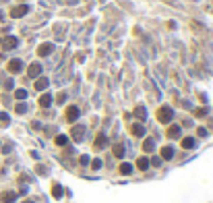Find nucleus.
Segmentation results:
<instances>
[{
    "instance_id": "obj_1",
    "label": "nucleus",
    "mask_w": 213,
    "mask_h": 203,
    "mask_svg": "<svg viewBox=\"0 0 213 203\" xmlns=\"http://www.w3.org/2000/svg\"><path fill=\"white\" fill-rule=\"evenodd\" d=\"M174 118V110H172V106H159V110H157V120L161 122V125H170Z\"/></svg>"
},
{
    "instance_id": "obj_2",
    "label": "nucleus",
    "mask_w": 213,
    "mask_h": 203,
    "mask_svg": "<svg viewBox=\"0 0 213 203\" xmlns=\"http://www.w3.org/2000/svg\"><path fill=\"white\" fill-rule=\"evenodd\" d=\"M21 70H23V60H19V58H13V60L8 62V73L17 75V73H21Z\"/></svg>"
},
{
    "instance_id": "obj_3",
    "label": "nucleus",
    "mask_w": 213,
    "mask_h": 203,
    "mask_svg": "<svg viewBox=\"0 0 213 203\" xmlns=\"http://www.w3.org/2000/svg\"><path fill=\"white\" fill-rule=\"evenodd\" d=\"M79 114H81V110H79L77 106H69V108H66V120H69V122H75V120L79 118Z\"/></svg>"
},
{
    "instance_id": "obj_4",
    "label": "nucleus",
    "mask_w": 213,
    "mask_h": 203,
    "mask_svg": "<svg viewBox=\"0 0 213 203\" xmlns=\"http://www.w3.org/2000/svg\"><path fill=\"white\" fill-rule=\"evenodd\" d=\"M83 135H85V126H83V125L73 126V131H70V137H73L75 141H83Z\"/></svg>"
},
{
    "instance_id": "obj_5",
    "label": "nucleus",
    "mask_w": 213,
    "mask_h": 203,
    "mask_svg": "<svg viewBox=\"0 0 213 203\" xmlns=\"http://www.w3.org/2000/svg\"><path fill=\"white\" fill-rule=\"evenodd\" d=\"M27 75H29L31 79H37V77L41 75V64H40V62H33V64L27 69Z\"/></svg>"
},
{
    "instance_id": "obj_6",
    "label": "nucleus",
    "mask_w": 213,
    "mask_h": 203,
    "mask_svg": "<svg viewBox=\"0 0 213 203\" xmlns=\"http://www.w3.org/2000/svg\"><path fill=\"white\" fill-rule=\"evenodd\" d=\"M17 44H19V40H17L15 35H8V37H4V40H2V46H4V50L17 48Z\"/></svg>"
},
{
    "instance_id": "obj_7",
    "label": "nucleus",
    "mask_w": 213,
    "mask_h": 203,
    "mask_svg": "<svg viewBox=\"0 0 213 203\" xmlns=\"http://www.w3.org/2000/svg\"><path fill=\"white\" fill-rule=\"evenodd\" d=\"M29 11V6L27 4H21V6H15L13 11H10V17H13V19H19V17H23V15L27 13Z\"/></svg>"
},
{
    "instance_id": "obj_8",
    "label": "nucleus",
    "mask_w": 213,
    "mask_h": 203,
    "mask_svg": "<svg viewBox=\"0 0 213 203\" xmlns=\"http://www.w3.org/2000/svg\"><path fill=\"white\" fill-rule=\"evenodd\" d=\"M180 135H182L180 125H172L170 129H168V137H170V139H180Z\"/></svg>"
},
{
    "instance_id": "obj_9",
    "label": "nucleus",
    "mask_w": 213,
    "mask_h": 203,
    "mask_svg": "<svg viewBox=\"0 0 213 203\" xmlns=\"http://www.w3.org/2000/svg\"><path fill=\"white\" fill-rule=\"evenodd\" d=\"M52 52H54V46H52V44H41L40 48H37V54H40V56H50Z\"/></svg>"
},
{
    "instance_id": "obj_10",
    "label": "nucleus",
    "mask_w": 213,
    "mask_h": 203,
    "mask_svg": "<svg viewBox=\"0 0 213 203\" xmlns=\"http://www.w3.org/2000/svg\"><path fill=\"white\" fill-rule=\"evenodd\" d=\"M131 133L135 135V137H143L145 135V125L143 122H135V125L131 126Z\"/></svg>"
},
{
    "instance_id": "obj_11",
    "label": "nucleus",
    "mask_w": 213,
    "mask_h": 203,
    "mask_svg": "<svg viewBox=\"0 0 213 203\" xmlns=\"http://www.w3.org/2000/svg\"><path fill=\"white\" fill-rule=\"evenodd\" d=\"M93 145H95V149H103V147L108 145V139H106V135L99 133V135L95 137V143H93Z\"/></svg>"
},
{
    "instance_id": "obj_12",
    "label": "nucleus",
    "mask_w": 213,
    "mask_h": 203,
    "mask_svg": "<svg viewBox=\"0 0 213 203\" xmlns=\"http://www.w3.org/2000/svg\"><path fill=\"white\" fill-rule=\"evenodd\" d=\"M137 168L141 170V172H145V170L149 168V158H147V155H141L137 160Z\"/></svg>"
},
{
    "instance_id": "obj_13",
    "label": "nucleus",
    "mask_w": 213,
    "mask_h": 203,
    "mask_svg": "<svg viewBox=\"0 0 213 203\" xmlns=\"http://www.w3.org/2000/svg\"><path fill=\"white\" fill-rule=\"evenodd\" d=\"M48 85H50V81L46 77H37V81H35V89L44 91V89H48Z\"/></svg>"
},
{
    "instance_id": "obj_14",
    "label": "nucleus",
    "mask_w": 213,
    "mask_h": 203,
    "mask_svg": "<svg viewBox=\"0 0 213 203\" xmlns=\"http://www.w3.org/2000/svg\"><path fill=\"white\" fill-rule=\"evenodd\" d=\"M15 199H17V193H13V191H6V193L0 195V201L2 203H13Z\"/></svg>"
},
{
    "instance_id": "obj_15",
    "label": "nucleus",
    "mask_w": 213,
    "mask_h": 203,
    "mask_svg": "<svg viewBox=\"0 0 213 203\" xmlns=\"http://www.w3.org/2000/svg\"><path fill=\"white\" fill-rule=\"evenodd\" d=\"M182 147H184V149H194V147H197L194 137H184V139H182Z\"/></svg>"
},
{
    "instance_id": "obj_16",
    "label": "nucleus",
    "mask_w": 213,
    "mask_h": 203,
    "mask_svg": "<svg viewBox=\"0 0 213 203\" xmlns=\"http://www.w3.org/2000/svg\"><path fill=\"white\" fill-rule=\"evenodd\" d=\"M174 158V147H161V160H172Z\"/></svg>"
},
{
    "instance_id": "obj_17",
    "label": "nucleus",
    "mask_w": 213,
    "mask_h": 203,
    "mask_svg": "<svg viewBox=\"0 0 213 203\" xmlns=\"http://www.w3.org/2000/svg\"><path fill=\"white\" fill-rule=\"evenodd\" d=\"M153 149H155V141H153V139H145L143 141V151H145V154H151Z\"/></svg>"
},
{
    "instance_id": "obj_18",
    "label": "nucleus",
    "mask_w": 213,
    "mask_h": 203,
    "mask_svg": "<svg viewBox=\"0 0 213 203\" xmlns=\"http://www.w3.org/2000/svg\"><path fill=\"white\" fill-rule=\"evenodd\" d=\"M40 106L41 108H50V106H52V95H50V93H44L40 98Z\"/></svg>"
},
{
    "instance_id": "obj_19",
    "label": "nucleus",
    "mask_w": 213,
    "mask_h": 203,
    "mask_svg": "<svg viewBox=\"0 0 213 203\" xmlns=\"http://www.w3.org/2000/svg\"><path fill=\"white\" fill-rule=\"evenodd\" d=\"M135 116H137L139 120L147 118V110H145V106H137V108H135Z\"/></svg>"
},
{
    "instance_id": "obj_20",
    "label": "nucleus",
    "mask_w": 213,
    "mask_h": 203,
    "mask_svg": "<svg viewBox=\"0 0 213 203\" xmlns=\"http://www.w3.org/2000/svg\"><path fill=\"white\" fill-rule=\"evenodd\" d=\"M120 174H124V176L132 174V164H120Z\"/></svg>"
},
{
    "instance_id": "obj_21",
    "label": "nucleus",
    "mask_w": 213,
    "mask_h": 203,
    "mask_svg": "<svg viewBox=\"0 0 213 203\" xmlns=\"http://www.w3.org/2000/svg\"><path fill=\"white\" fill-rule=\"evenodd\" d=\"M54 141H56V145H58V147H64L66 143H69V137H66V135H58Z\"/></svg>"
},
{
    "instance_id": "obj_22",
    "label": "nucleus",
    "mask_w": 213,
    "mask_h": 203,
    "mask_svg": "<svg viewBox=\"0 0 213 203\" xmlns=\"http://www.w3.org/2000/svg\"><path fill=\"white\" fill-rule=\"evenodd\" d=\"M62 193H64V191H62L60 184H54V187H52V195H54V199H60Z\"/></svg>"
},
{
    "instance_id": "obj_23",
    "label": "nucleus",
    "mask_w": 213,
    "mask_h": 203,
    "mask_svg": "<svg viewBox=\"0 0 213 203\" xmlns=\"http://www.w3.org/2000/svg\"><path fill=\"white\" fill-rule=\"evenodd\" d=\"M114 155H116V158H124V145L122 143L114 145Z\"/></svg>"
},
{
    "instance_id": "obj_24",
    "label": "nucleus",
    "mask_w": 213,
    "mask_h": 203,
    "mask_svg": "<svg viewBox=\"0 0 213 203\" xmlns=\"http://www.w3.org/2000/svg\"><path fill=\"white\" fill-rule=\"evenodd\" d=\"M15 98H17V99H25V98H27V91H25V89H17V91H15Z\"/></svg>"
},
{
    "instance_id": "obj_25",
    "label": "nucleus",
    "mask_w": 213,
    "mask_h": 203,
    "mask_svg": "<svg viewBox=\"0 0 213 203\" xmlns=\"http://www.w3.org/2000/svg\"><path fill=\"white\" fill-rule=\"evenodd\" d=\"M15 110H17V114H25V112H27V106H25V104H17Z\"/></svg>"
},
{
    "instance_id": "obj_26",
    "label": "nucleus",
    "mask_w": 213,
    "mask_h": 203,
    "mask_svg": "<svg viewBox=\"0 0 213 203\" xmlns=\"http://www.w3.org/2000/svg\"><path fill=\"white\" fill-rule=\"evenodd\" d=\"M91 168H93V170H99V168H102V160H97V158H95V160L91 162Z\"/></svg>"
},
{
    "instance_id": "obj_27",
    "label": "nucleus",
    "mask_w": 213,
    "mask_h": 203,
    "mask_svg": "<svg viewBox=\"0 0 213 203\" xmlns=\"http://www.w3.org/2000/svg\"><path fill=\"white\" fill-rule=\"evenodd\" d=\"M0 125H8V114L0 112Z\"/></svg>"
},
{
    "instance_id": "obj_28",
    "label": "nucleus",
    "mask_w": 213,
    "mask_h": 203,
    "mask_svg": "<svg viewBox=\"0 0 213 203\" xmlns=\"http://www.w3.org/2000/svg\"><path fill=\"white\" fill-rule=\"evenodd\" d=\"M207 114V108H199L197 112H194V116H205Z\"/></svg>"
},
{
    "instance_id": "obj_29",
    "label": "nucleus",
    "mask_w": 213,
    "mask_h": 203,
    "mask_svg": "<svg viewBox=\"0 0 213 203\" xmlns=\"http://www.w3.org/2000/svg\"><path fill=\"white\" fill-rule=\"evenodd\" d=\"M64 99H66V93H58V98H56V102H58V104H62Z\"/></svg>"
},
{
    "instance_id": "obj_30",
    "label": "nucleus",
    "mask_w": 213,
    "mask_h": 203,
    "mask_svg": "<svg viewBox=\"0 0 213 203\" xmlns=\"http://www.w3.org/2000/svg\"><path fill=\"white\" fill-rule=\"evenodd\" d=\"M151 164H153V166H161V158H153Z\"/></svg>"
},
{
    "instance_id": "obj_31",
    "label": "nucleus",
    "mask_w": 213,
    "mask_h": 203,
    "mask_svg": "<svg viewBox=\"0 0 213 203\" xmlns=\"http://www.w3.org/2000/svg\"><path fill=\"white\" fill-rule=\"evenodd\" d=\"M197 135H199V137H205V135H207V129H203V126H201L199 131H197Z\"/></svg>"
},
{
    "instance_id": "obj_32",
    "label": "nucleus",
    "mask_w": 213,
    "mask_h": 203,
    "mask_svg": "<svg viewBox=\"0 0 213 203\" xmlns=\"http://www.w3.org/2000/svg\"><path fill=\"white\" fill-rule=\"evenodd\" d=\"M81 164H83V166H85V164H89V158H87V155H81Z\"/></svg>"
},
{
    "instance_id": "obj_33",
    "label": "nucleus",
    "mask_w": 213,
    "mask_h": 203,
    "mask_svg": "<svg viewBox=\"0 0 213 203\" xmlns=\"http://www.w3.org/2000/svg\"><path fill=\"white\" fill-rule=\"evenodd\" d=\"M4 85H6V89H13V79H8V81H6Z\"/></svg>"
},
{
    "instance_id": "obj_34",
    "label": "nucleus",
    "mask_w": 213,
    "mask_h": 203,
    "mask_svg": "<svg viewBox=\"0 0 213 203\" xmlns=\"http://www.w3.org/2000/svg\"><path fill=\"white\" fill-rule=\"evenodd\" d=\"M23 203H35V201H31V199H25V201H23Z\"/></svg>"
},
{
    "instance_id": "obj_35",
    "label": "nucleus",
    "mask_w": 213,
    "mask_h": 203,
    "mask_svg": "<svg viewBox=\"0 0 213 203\" xmlns=\"http://www.w3.org/2000/svg\"><path fill=\"white\" fill-rule=\"evenodd\" d=\"M2 19H4V15H2V13H0V21H2Z\"/></svg>"
},
{
    "instance_id": "obj_36",
    "label": "nucleus",
    "mask_w": 213,
    "mask_h": 203,
    "mask_svg": "<svg viewBox=\"0 0 213 203\" xmlns=\"http://www.w3.org/2000/svg\"><path fill=\"white\" fill-rule=\"evenodd\" d=\"M0 44H2V40H0Z\"/></svg>"
}]
</instances>
